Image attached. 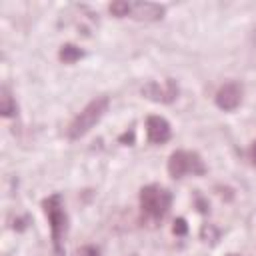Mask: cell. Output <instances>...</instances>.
Segmentation results:
<instances>
[{"label":"cell","mask_w":256,"mask_h":256,"mask_svg":"<svg viewBox=\"0 0 256 256\" xmlns=\"http://www.w3.org/2000/svg\"><path fill=\"white\" fill-rule=\"evenodd\" d=\"M44 214L50 222V232H52V252L54 256H64V236L68 230V216L62 204L60 194H52L42 202Z\"/></svg>","instance_id":"obj_1"},{"label":"cell","mask_w":256,"mask_h":256,"mask_svg":"<svg viewBox=\"0 0 256 256\" xmlns=\"http://www.w3.org/2000/svg\"><path fill=\"white\" fill-rule=\"evenodd\" d=\"M108 104H110L108 96H96L94 100H90L82 108V112L70 122V126H68V138L70 140H78L84 134H88L96 126V122L106 114Z\"/></svg>","instance_id":"obj_2"},{"label":"cell","mask_w":256,"mask_h":256,"mask_svg":"<svg viewBox=\"0 0 256 256\" xmlns=\"http://www.w3.org/2000/svg\"><path fill=\"white\" fill-rule=\"evenodd\" d=\"M170 204H172V194L158 184H148L140 190V208L144 216L150 218L152 222L162 220L170 212Z\"/></svg>","instance_id":"obj_3"},{"label":"cell","mask_w":256,"mask_h":256,"mask_svg":"<svg viewBox=\"0 0 256 256\" xmlns=\"http://www.w3.org/2000/svg\"><path fill=\"white\" fill-rule=\"evenodd\" d=\"M168 174L172 178H184L186 174L192 176H202L206 174V164L196 152L188 150H176L168 158Z\"/></svg>","instance_id":"obj_4"},{"label":"cell","mask_w":256,"mask_h":256,"mask_svg":"<svg viewBox=\"0 0 256 256\" xmlns=\"http://www.w3.org/2000/svg\"><path fill=\"white\" fill-rule=\"evenodd\" d=\"M142 96H146L152 102H160V104H170L178 98V84L172 78H166L164 84H158L154 80L146 82L142 86Z\"/></svg>","instance_id":"obj_5"},{"label":"cell","mask_w":256,"mask_h":256,"mask_svg":"<svg viewBox=\"0 0 256 256\" xmlns=\"http://www.w3.org/2000/svg\"><path fill=\"white\" fill-rule=\"evenodd\" d=\"M214 100H216V106H218L220 110L232 112V110H236V108L240 106V102H242V86H240L238 82H226V84H222V86L218 88Z\"/></svg>","instance_id":"obj_6"},{"label":"cell","mask_w":256,"mask_h":256,"mask_svg":"<svg viewBox=\"0 0 256 256\" xmlns=\"http://www.w3.org/2000/svg\"><path fill=\"white\" fill-rule=\"evenodd\" d=\"M146 136L150 144H164L172 138V128L166 118L162 116H148L146 118Z\"/></svg>","instance_id":"obj_7"},{"label":"cell","mask_w":256,"mask_h":256,"mask_svg":"<svg viewBox=\"0 0 256 256\" xmlns=\"http://www.w3.org/2000/svg\"><path fill=\"white\" fill-rule=\"evenodd\" d=\"M166 14V8L162 4H154V2H130V16L136 20H146V22H154L160 20Z\"/></svg>","instance_id":"obj_8"},{"label":"cell","mask_w":256,"mask_h":256,"mask_svg":"<svg viewBox=\"0 0 256 256\" xmlns=\"http://www.w3.org/2000/svg\"><path fill=\"white\" fill-rule=\"evenodd\" d=\"M0 114L4 118H10L16 114V100L12 98V94L6 86H2V92H0Z\"/></svg>","instance_id":"obj_9"},{"label":"cell","mask_w":256,"mask_h":256,"mask_svg":"<svg viewBox=\"0 0 256 256\" xmlns=\"http://www.w3.org/2000/svg\"><path fill=\"white\" fill-rule=\"evenodd\" d=\"M82 56H84V52H82L76 44H64V46L60 48V52H58V58H60L64 64H74V62H78Z\"/></svg>","instance_id":"obj_10"},{"label":"cell","mask_w":256,"mask_h":256,"mask_svg":"<svg viewBox=\"0 0 256 256\" xmlns=\"http://www.w3.org/2000/svg\"><path fill=\"white\" fill-rule=\"evenodd\" d=\"M110 14L116 16V18H124V16H130V2H124V0H116L110 4Z\"/></svg>","instance_id":"obj_11"},{"label":"cell","mask_w":256,"mask_h":256,"mask_svg":"<svg viewBox=\"0 0 256 256\" xmlns=\"http://www.w3.org/2000/svg\"><path fill=\"white\" fill-rule=\"evenodd\" d=\"M200 236H202L204 242H212V244H216V240L220 238V232H218V228H216L214 224H204L202 230H200Z\"/></svg>","instance_id":"obj_12"},{"label":"cell","mask_w":256,"mask_h":256,"mask_svg":"<svg viewBox=\"0 0 256 256\" xmlns=\"http://www.w3.org/2000/svg\"><path fill=\"white\" fill-rule=\"evenodd\" d=\"M172 232H174L176 236H184V234L188 232V226H186V220H184V218H178V220L174 222V226H172Z\"/></svg>","instance_id":"obj_13"},{"label":"cell","mask_w":256,"mask_h":256,"mask_svg":"<svg viewBox=\"0 0 256 256\" xmlns=\"http://www.w3.org/2000/svg\"><path fill=\"white\" fill-rule=\"evenodd\" d=\"M78 256H100V250L96 246H92V244H86V246H82L78 250Z\"/></svg>","instance_id":"obj_14"},{"label":"cell","mask_w":256,"mask_h":256,"mask_svg":"<svg viewBox=\"0 0 256 256\" xmlns=\"http://www.w3.org/2000/svg\"><path fill=\"white\" fill-rule=\"evenodd\" d=\"M252 160L256 162V142H254V146H252Z\"/></svg>","instance_id":"obj_15"},{"label":"cell","mask_w":256,"mask_h":256,"mask_svg":"<svg viewBox=\"0 0 256 256\" xmlns=\"http://www.w3.org/2000/svg\"><path fill=\"white\" fill-rule=\"evenodd\" d=\"M226 256H240V254H234V252H230V254H226Z\"/></svg>","instance_id":"obj_16"},{"label":"cell","mask_w":256,"mask_h":256,"mask_svg":"<svg viewBox=\"0 0 256 256\" xmlns=\"http://www.w3.org/2000/svg\"><path fill=\"white\" fill-rule=\"evenodd\" d=\"M132 256H136V254H132Z\"/></svg>","instance_id":"obj_17"}]
</instances>
